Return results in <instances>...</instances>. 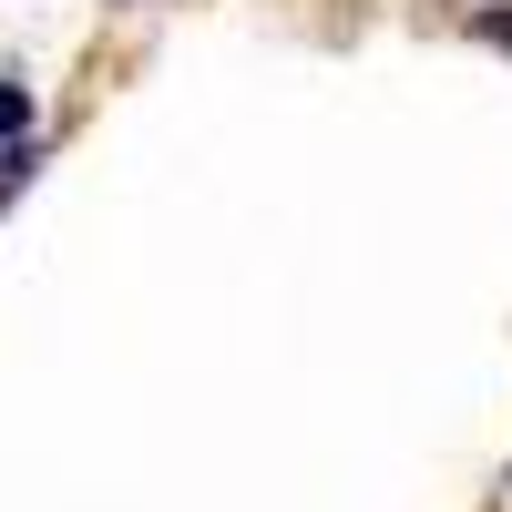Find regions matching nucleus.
I'll use <instances>...</instances> for the list:
<instances>
[{"label":"nucleus","instance_id":"obj_1","mask_svg":"<svg viewBox=\"0 0 512 512\" xmlns=\"http://www.w3.org/2000/svg\"><path fill=\"white\" fill-rule=\"evenodd\" d=\"M472 41H492V52H512V0H492V11H472Z\"/></svg>","mask_w":512,"mask_h":512},{"label":"nucleus","instance_id":"obj_2","mask_svg":"<svg viewBox=\"0 0 512 512\" xmlns=\"http://www.w3.org/2000/svg\"><path fill=\"white\" fill-rule=\"evenodd\" d=\"M11 185H21V175H0V205H11Z\"/></svg>","mask_w":512,"mask_h":512}]
</instances>
